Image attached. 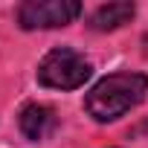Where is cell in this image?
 <instances>
[{
    "mask_svg": "<svg viewBox=\"0 0 148 148\" xmlns=\"http://www.w3.org/2000/svg\"><path fill=\"white\" fill-rule=\"evenodd\" d=\"M145 93H148L145 73H131V70L110 73L90 87V93L84 96V110L96 122H116L119 116L134 110L145 99Z\"/></svg>",
    "mask_w": 148,
    "mask_h": 148,
    "instance_id": "1",
    "label": "cell"
},
{
    "mask_svg": "<svg viewBox=\"0 0 148 148\" xmlns=\"http://www.w3.org/2000/svg\"><path fill=\"white\" fill-rule=\"evenodd\" d=\"M35 76H38V84L49 90H79L93 76V64L70 47H55L41 58Z\"/></svg>",
    "mask_w": 148,
    "mask_h": 148,
    "instance_id": "2",
    "label": "cell"
},
{
    "mask_svg": "<svg viewBox=\"0 0 148 148\" xmlns=\"http://www.w3.org/2000/svg\"><path fill=\"white\" fill-rule=\"evenodd\" d=\"M134 15H136V6H134V3H108V6H99V9L90 15L87 26H90L93 32H113V29L131 23Z\"/></svg>",
    "mask_w": 148,
    "mask_h": 148,
    "instance_id": "5",
    "label": "cell"
},
{
    "mask_svg": "<svg viewBox=\"0 0 148 148\" xmlns=\"http://www.w3.org/2000/svg\"><path fill=\"white\" fill-rule=\"evenodd\" d=\"M55 125H58V116H55V110L49 105H38V102L23 105V110H21V131H23L26 139H32V142L47 139L55 131Z\"/></svg>",
    "mask_w": 148,
    "mask_h": 148,
    "instance_id": "4",
    "label": "cell"
},
{
    "mask_svg": "<svg viewBox=\"0 0 148 148\" xmlns=\"http://www.w3.org/2000/svg\"><path fill=\"white\" fill-rule=\"evenodd\" d=\"M82 15L79 0H26L18 6L21 29H58Z\"/></svg>",
    "mask_w": 148,
    "mask_h": 148,
    "instance_id": "3",
    "label": "cell"
}]
</instances>
